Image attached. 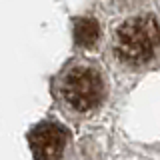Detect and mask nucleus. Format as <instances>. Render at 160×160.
<instances>
[{"mask_svg":"<svg viewBox=\"0 0 160 160\" xmlns=\"http://www.w3.org/2000/svg\"><path fill=\"white\" fill-rule=\"evenodd\" d=\"M160 46V26L152 14H138L120 24L114 38V48L120 60L142 64L150 60Z\"/></svg>","mask_w":160,"mask_h":160,"instance_id":"f257e3e1","label":"nucleus"},{"mask_svg":"<svg viewBox=\"0 0 160 160\" xmlns=\"http://www.w3.org/2000/svg\"><path fill=\"white\" fill-rule=\"evenodd\" d=\"M62 94H64V100L74 110L84 112V110L94 108L102 100L104 82L94 68L76 66L64 76Z\"/></svg>","mask_w":160,"mask_h":160,"instance_id":"f03ea898","label":"nucleus"},{"mask_svg":"<svg viewBox=\"0 0 160 160\" xmlns=\"http://www.w3.org/2000/svg\"><path fill=\"white\" fill-rule=\"evenodd\" d=\"M66 132L54 122H42L30 132V146L38 160H58L66 146Z\"/></svg>","mask_w":160,"mask_h":160,"instance_id":"7ed1b4c3","label":"nucleus"},{"mask_svg":"<svg viewBox=\"0 0 160 160\" xmlns=\"http://www.w3.org/2000/svg\"><path fill=\"white\" fill-rule=\"evenodd\" d=\"M98 38H100L98 20H94L90 16L76 20V24H74V40H76V44H80L84 48H90L98 42Z\"/></svg>","mask_w":160,"mask_h":160,"instance_id":"20e7f679","label":"nucleus"}]
</instances>
